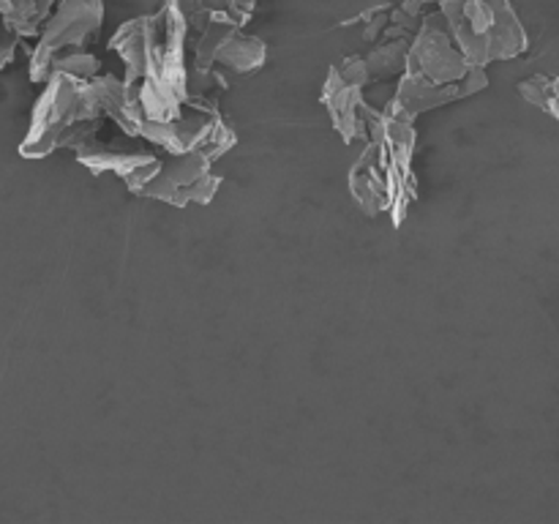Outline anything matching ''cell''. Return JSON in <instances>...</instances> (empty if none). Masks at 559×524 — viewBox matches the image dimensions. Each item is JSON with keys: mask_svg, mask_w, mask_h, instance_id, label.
Instances as JSON below:
<instances>
[{"mask_svg": "<svg viewBox=\"0 0 559 524\" xmlns=\"http://www.w3.org/2000/svg\"><path fill=\"white\" fill-rule=\"evenodd\" d=\"M489 85L486 69L473 66L467 55L453 41L445 16H429L415 36L407 55V69L399 80L396 102L407 112L418 115L426 109L462 102Z\"/></svg>", "mask_w": 559, "mask_h": 524, "instance_id": "7a4b0ae2", "label": "cell"}, {"mask_svg": "<svg viewBox=\"0 0 559 524\" xmlns=\"http://www.w3.org/2000/svg\"><path fill=\"white\" fill-rule=\"evenodd\" d=\"M20 33L14 31V27L9 25V22H0V69H5V66L14 60L16 55V41H20Z\"/></svg>", "mask_w": 559, "mask_h": 524, "instance_id": "7c38bea8", "label": "cell"}, {"mask_svg": "<svg viewBox=\"0 0 559 524\" xmlns=\"http://www.w3.org/2000/svg\"><path fill=\"white\" fill-rule=\"evenodd\" d=\"M55 0H0V14L22 38L38 36L44 31Z\"/></svg>", "mask_w": 559, "mask_h": 524, "instance_id": "ba28073f", "label": "cell"}, {"mask_svg": "<svg viewBox=\"0 0 559 524\" xmlns=\"http://www.w3.org/2000/svg\"><path fill=\"white\" fill-rule=\"evenodd\" d=\"M102 16V0H60L31 52V80L47 82L52 76V60L69 49H82V44L98 31Z\"/></svg>", "mask_w": 559, "mask_h": 524, "instance_id": "5b68a950", "label": "cell"}, {"mask_svg": "<svg viewBox=\"0 0 559 524\" xmlns=\"http://www.w3.org/2000/svg\"><path fill=\"white\" fill-rule=\"evenodd\" d=\"M519 93H522L530 104H535V107L555 115L559 120V76H555V80H551V76H530V80H524L522 85H519Z\"/></svg>", "mask_w": 559, "mask_h": 524, "instance_id": "30bf717a", "label": "cell"}, {"mask_svg": "<svg viewBox=\"0 0 559 524\" xmlns=\"http://www.w3.org/2000/svg\"><path fill=\"white\" fill-rule=\"evenodd\" d=\"M216 63L227 66V69L238 71V74H246V71H254L265 63V41L251 36H240L235 33L227 44L218 52Z\"/></svg>", "mask_w": 559, "mask_h": 524, "instance_id": "9c48e42d", "label": "cell"}, {"mask_svg": "<svg viewBox=\"0 0 559 524\" xmlns=\"http://www.w3.org/2000/svg\"><path fill=\"white\" fill-rule=\"evenodd\" d=\"M213 158L205 153H169L164 158L156 178L145 186L140 196H153L169 205H189V202H211L216 196L222 178L211 175Z\"/></svg>", "mask_w": 559, "mask_h": 524, "instance_id": "52a82bcc", "label": "cell"}, {"mask_svg": "<svg viewBox=\"0 0 559 524\" xmlns=\"http://www.w3.org/2000/svg\"><path fill=\"white\" fill-rule=\"evenodd\" d=\"M98 58H93L85 49H69V52L58 55L52 60V74L55 71H63V74L76 76V80H93L98 76Z\"/></svg>", "mask_w": 559, "mask_h": 524, "instance_id": "8fae6325", "label": "cell"}, {"mask_svg": "<svg viewBox=\"0 0 559 524\" xmlns=\"http://www.w3.org/2000/svg\"><path fill=\"white\" fill-rule=\"evenodd\" d=\"M440 14L473 66L511 60L527 49V33L511 0H442Z\"/></svg>", "mask_w": 559, "mask_h": 524, "instance_id": "277c9868", "label": "cell"}, {"mask_svg": "<svg viewBox=\"0 0 559 524\" xmlns=\"http://www.w3.org/2000/svg\"><path fill=\"white\" fill-rule=\"evenodd\" d=\"M369 80L371 71L366 58H349L344 63L333 66L325 87H322V104H325L328 115H331L333 126H336L344 142L364 140L371 131L374 112H371L364 93Z\"/></svg>", "mask_w": 559, "mask_h": 524, "instance_id": "8992f818", "label": "cell"}, {"mask_svg": "<svg viewBox=\"0 0 559 524\" xmlns=\"http://www.w3.org/2000/svg\"><path fill=\"white\" fill-rule=\"evenodd\" d=\"M369 140L349 169V191L369 216L391 213L393 224L402 227L415 200V115L393 98L385 112L371 120Z\"/></svg>", "mask_w": 559, "mask_h": 524, "instance_id": "6da1fadb", "label": "cell"}, {"mask_svg": "<svg viewBox=\"0 0 559 524\" xmlns=\"http://www.w3.org/2000/svg\"><path fill=\"white\" fill-rule=\"evenodd\" d=\"M3 20H5V16H3V14H0V22H3Z\"/></svg>", "mask_w": 559, "mask_h": 524, "instance_id": "5bb4252c", "label": "cell"}, {"mask_svg": "<svg viewBox=\"0 0 559 524\" xmlns=\"http://www.w3.org/2000/svg\"><path fill=\"white\" fill-rule=\"evenodd\" d=\"M420 3H431V0H420ZM437 3H442V0H437Z\"/></svg>", "mask_w": 559, "mask_h": 524, "instance_id": "4fadbf2b", "label": "cell"}, {"mask_svg": "<svg viewBox=\"0 0 559 524\" xmlns=\"http://www.w3.org/2000/svg\"><path fill=\"white\" fill-rule=\"evenodd\" d=\"M44 93L33 107L31 129L20 142L22 158H44L58 147H69L74 131L87 120L104 118L96 82L55 71L44 82Z\"/></svg>", "mask_w": 559, "mask_h": 524, "instance_id": "3957f363", "label": "cell"}]
</instances>
